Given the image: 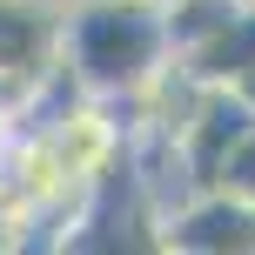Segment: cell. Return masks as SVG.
Listing matches in <instances>:
<instances>
[{
	"instance_id": "6da1fadb",
	"label": "cell",
	"mask_w": 255,
	"mask_h": 255,
	"mask_svg": "<svg viewBox=\"0 0 255 255\" xmlns=\"http://www.w3.org/2000/svg\"><path fill=\"white\" fill-rule=\"evenodd\" d=\"M175 61L168 13L154 0H88L61 7V74L94 101H128Z\"/></svg>"
},
{
	"instance_id": "7a4b0ae2",
	"label": "cell",
	"mask_w": 255,
	"mask_h": 255,
	"mask_svg": "<svg viewBox=\"0 0 255 255\" xmlns=\"http://www.w3.org/2000/svg\"><path fill=\"white\" fill-rule=\"evenodd\" d=\"M154 249L175 255H255V202L235 188H188L154 215Z\"/></svg>"
},
{
	"instance_id": "3957f363",
	"label": "cell",
	"mask_w": 255,
	"mask_h": 255,
	"mask_svg": "<svg viewBox=\"0 0 255 255\" xmlns=\"http://www.w3.org/2000/svg\"><path fill=\"white\" fill-rule=\"evenodd\" d=\"M0 74L20 88L61 74V0H0Z\"/></svg>"
},
{
	"instance_id": "277c9868",
	"label": "cell",
	"mask_w": 255,
	"mask_h": 255,
	"mask_svg": "<svg viewBox=\"0 0 255 255\" xmlns=\"http://www.w3.org/2000/svg\"><path fill=\"white\" fill-rule=\"evenodd\" d=\"M175 61L188 67V81H202V88H242V81H255V0H235Z\"/></svg>"
},
{
	"instance_id": "5b68a950",
	"label": "cell",
	"mask_w": 255,
	"mask_h": 255,
	"mask_svg": "<svg viewBox=\"0 0 255 255\" xmlns=\"http://www.w3.org/2000/svg\"><path fill=\"white\" fill-rule=\"evenodd\" d=\"M215 188H235V195H249V202H255V128L235 141V154H229V168H222Z\"/></svg>"
},
{
	"instance_id": "8992f818",
	"label": "cell",
	"mask_w": 255,
	"mask_h": 255,
	"mask_svg": "<svg viewBox=\"0 0 255 255\" xmlns=\"http://www.w3.org/2000/svg\"><path fill=\"white\" fill-rule=\"evenodd\" d=\"M20 101H27V88L13 74H0V141L13 134V121H20Z\"/></svg>"
},
{
	"instance_id": "52a82bcc",
	"label": "cell",
	"mask_w": 255,
	"mask_h": 255,
	"mask_svg": "<svg viewBox=\"0 0 255 255\" xmlns=\"http://www.w3.org/2000/svg\"><path fill=\"white\" fill-rule=\"evenodd\" d=\"M61 7H88V0H61Z\"/></svg>"
}]
</instances>
